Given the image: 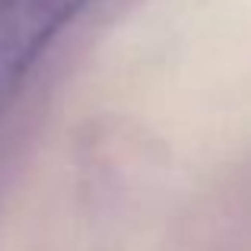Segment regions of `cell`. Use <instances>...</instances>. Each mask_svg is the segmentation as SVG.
<instances>
[{"mask_svg": "<svg viewBox=\"0 0 251 251\" xmlns=\"http://www.w3.org/2000/svg\"><path fill=\"white\" fill-rule=\"evenodd\" d=\"M92 0H0V118L54 38Z\"/></svg>", "mask_w": 251, "mask_h": 251, "instance_id": "6da1fadb", "label": "cell"}]
</instances>
